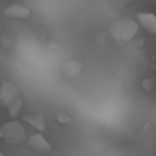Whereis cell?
<instances>
[{
  "mask_svg": "<svg viewBox=\"0 0 156 156\" xmlns=\"http://www.w3.org/2000/svg\"><path fill=\"white\" fill-rule=\"evenodd\" d=\"M0 156H6V154H4V152H2V150H0Z\"/></svg>",
  "mask_w": 156,
  "mask_h": 156,
  "instance_id": "cell-11",
  "label": "cell"
},
{
  "mask_svg": "<svg viewBox=\"0 0 156 156\" xmlns=\"http://www.w3.org/2000/svg\"><path fill=\"white\" fill-rule=\"evenodd\" d=\"M0 138H2L6 144H10V146L22 144L24 140H28L24 125L20 121H10V122H6V125L0 126Z\"/></svg>",
  "mask_w": 156,
  "mask_h": 156,
  "instance_id": "cell-2",
  "label": "cell"
},
{
  "mask_svg": "<svg viewBox=\"0 0 156 156\" xmlns=\"http://www.w3.org/2000/svg\"><path fill=\"white\" fill-rule=\"evenodd\" d=\"M55 119L59 122H71V117H69V115H63L61 111H55Z\"/></svg>",
  "mask_w": 156,
  "mask_h": 156,
  "instance_id": "cell-9",
  "label": "cell"
},
{
  "mask_svg": "<svg viewBox=\"0 0 156 156\" xmlns=\"http://www.w3.org/2000/svg\"><path fill=\"white\" fill-rule=\"evenodd\" d=\"M20 99V89L12 81H2L0 83V103L4 107H10L14 101Z\"/></svg>",
  "mask_w": 156,
  "mask_h": 156,
  "instance_id": "cell-3",
  "label": "cell"
},
{
  "mask_svg": "<svg viewBox=\"0 0 156 156\" xmlns=\"http://www.w3.org/2000/svg\"><path fill=\"white\" fill-rule=\"evenodd\" d=\"M6 109H8V113H10V117H12V119L16 121V117H18V115L22 113V99L14 101V103H12L10 107H6Z\"/></svg>",
  "mask_w": 156,
  "mask_h": 156,
  "instance_id": "cell-8",
  "label": "cell"
},
{
  "mask_svg": "<svg viewBox=\"0 0 156 156\" xmlns=\"http://www.w3.org/2000/svg\"><path fill=\"white\" fill-rule=\"evenodd\" d=\"M140 30L136 20H130V18H122L119 22H115L111 26V36H113L117 42H130V40L136 36V32Z\"/></svg>",
  "mask_w": 156,
  "mask_h": 156,
  "instance_id": "cell-1",
  "label": "cell"
},
{
  "mask_svg": "<svg viewBox=\"0 0 156 156\" xmlns=\"http://www.w3.org/2000/svg\"><path fill=\"white\" fill-rule=\"evenodd\" d=\"M26 142H28V146H30L34 152H40V154L51 152V142L44 136V133H32Z\"/></svg>",
  "mask_w": 156,
  "mask_h": 156,
  "instance_id": "cell-4",
  "label": "cell"
},
{
  "mask_svg": "<svg viewBox=\"0 0 156 156\" xmlns=\"http://www.w3.org/2000/svg\"><path fill=\"white\" fill-rule=\"evenodd\" d=\"M0 28H2V24H0Z\"/></svg>",
  "mask_w": 156,
  "mask_h": 156,
  "instance_id": "cell-12",
  "label": "cell"
},
{
  "mask_svg": "<svg viewBox=\"0 0 156 156\" xmlns=\"http://www.w3.org/2000/svg\"><path fill=\"white\" fill-rule=\"evenodd\" d=\"M117 4H126V2H130V0H115Z\"/></svg>",
  "mask_w": 156,
  "mask_h": 156,
  "instance_id": "cell-10",
  "label": "cell"
},
{
  "mask_svg": "<svg viewBox=\"0 0 156 156\" xmlns=\"http://www.w3.org/2000/svg\"><path fill=\"white\" fill-rule=\"evenodd\" d=\"M26 122L34 126L36 133H44V130H46V121H44L42 115H28V117H26Z\"/></svg>",
  "mask_w": 156,
  "mask_h": 156,
  "instance_id": "cell-7",
  "label": "cell"
},
{
  "mask_svg": "<svg viewBox=\"0 0 156 156\" xmlns=\"http://www.w3.org/2000/svg\"><path fill=\"white\" fill-rule=\"evenodd\" d=\"M136 22L140 26V30L148 32L150 36H156V14H152V12H138Z\"/></svg>",
  "mask_w": 156,
  "mask_h": 156,
  "instance_id": "cell-5",
  "label": "cell"
},
{
  "mask_svg": "<svg viewBox=\"0 0 156 156\" xmlns=\"http://www.w3.org/2000/svg\"><path fill=\"white\" fill-rule=\"evenodd\" d=\"M4 16L6 18H12V20H28L32 16L30 8L24 6V4H10V6L4 10Z\"/></svg>",
  "mask_w": 156,
  "mask_h": 156,
  "instance_id": "cell-6",
  "label": "cell"
}]
</instances>
